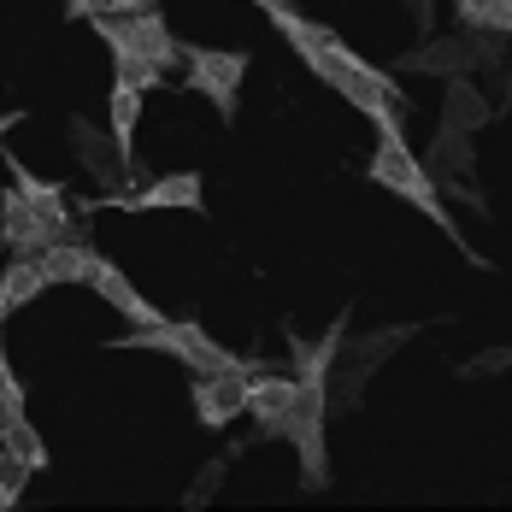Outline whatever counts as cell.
I'll return each instance as SVG.
<instances>
[{
    "instance_id": "e0dca14e",
    "label": "cell",
    "mask_w": 512,
    "mask_h": 512,
    "mask_svg": "<svg viewBox=\"0 0 512 512\" xmlns=\"http://www.w3.org/2000/svg\"><path fill=\"white\" fill-rule=\"evenodd\" d=\"M0 154H6V148H0ZM6 165H12V183H18V195H24V201H30V206H42L48 218H59L65 230H77V224H71V212H65V189H59V183L36 177V171H30L24 159H12V154H6Z\"/></svg>"
},
{
    "instance_id": "ac0fdd59",
    "label": "cell",
    "mask_w": 512,
    "mask_h": 512,
    "mask_svg": "<svg viewBox=\"0 0 512 512\" xmlns=\"http://www.w3.org/2000/svg\"><path fill=\"white\" fill-rule=\"evenodd\" d=\"M136 124H142V89L130 83H112V106H106V130L118 142V154L136 159Z\"/></svg>"
},
{
    "instance_id": "d6986e66",
    "label": "cell",
    "mask_w": 512,
    "mask_h": 512,
    "mask_svg": "<svg viewBox=\"0 0 512 512\" xmlns=\"http://www.w3.org/2000/svg\"><path fill=\"white\" fill-rule=\"evenodd\" d=\"M424 165H430V177H436V183H442V177H460V171H477L471 136H460V130H442V136L424 148Z\"/></svg>"
},
{
    "instance_id": "30bf717a",
    "label": "cell",
    "mask_w": 512,
    "mask_h": 512,
    "mask_svg": "<svg viewBox=\"0 0 512 512\" xmlns=\"http://www.w3.org/2000/svg\"><path fill=\"white\" fill-rule=\"evenodd\" d=\"M65 136H71V154H77V165L101 183L106 195H118V189H124V165H130V159L118 154L112 130H95L89 118H71V124H65Z\"/></svg>"
},
{
    "instance_id": "8fae6325",
    "label": "cell",
    "mask_w": 512,
    "mask_h": 512,
    "mask_svg": "<svg viewBox=\"0 0 512 512\" xmlns=\"http://www.w3.org/2000/svg\"><path fill=\"white\" fill-rule=\"evenodd\" d=\"M118 212H206V195H201V171H171V177H154L148 189L136 195H118Z\"/></svg>"
},
{
    "instance_id": "7c38bea8",
    "label": "cell",
    "mask_w": 512,
    "mask_h": 512,
    "mask_svg": "<svg viewBox=\"0 0 512 512\" xmlns=\"http://www.w3.org/2000/svg\"><path fill=\"white\" fill-rule=\"evenodd\" d=\"M489 118H495V101L471 83V71H460V77H442V130L477 136Z\"/></svg>"
},
{
    "instance_id": "7a4b0ae2",
    "label": "cell",
    "mask_w": 512,
    "mask_h": 512,
    "mask_svg": "<svg viewBox=\"0 0 512 512\" xmlns=\"http://www.w3.org/2000/svg\"><path fill=\"white\" fill-rule=\"evenodd\" d=\"M365 171H371V183H377L383 195H395V201H407L412 212H424V218H430V224H436L454 248H460V259H471L477 271H489V259L477 254V248L465 242V230L448 218V201H442V189H436L430 165L407 148V130H377V154H371V165H365Z\"/></svg>"
},
{
    "instance_id": "484cf974",
    "label": "cell",
    "mask_w": 512,
    "mask_h": 512,
    "mask_svg": "<svg viewBox=\"0 0 512 512\" xmlns=\"http://www.w3.org/2000/svg\"><path fill=\"white\" fill-rule=\"evenodd\" d=\"M224 471H230V460H206V465H201V483H195V495H189V507H206V501L218 495V483H224Z\"/></svg>"
},
{
    "instance_id": "44dd1931",
    "label": "cell",
    "mask_w": 512,
    "mask_h": 512,
    "mask_svg": "<svg viewBox=\"0 0 512 512\" xmlns=\"http://www.w3.org/2000/svg\"><path fill=\"white\" fill-rule=\"evenodd\" d=\"M465 30H501L512 36V0H454Z\"/></svg>"
},
{
    "instance_id": "8992f818",
    "label": "cell",
    "mask_w": 512,
    "mask_h": 512,
    "mask_svg": "<svg viewBox=\"0 0 512 512\" xmlns=\"http://www.w3.org/2000/svg\"><path fill=\"white\" fill-rule=\"evenodd\" d=\"M412 336V324H383V330H371V336H359L354 348H348V359H342V371H336V407L348 412L359 407V389H365V377L383 365V359H395L401 348H407Z\"/></svg>"
},
{
    "instance_id": "5b68a950",
    "label": "cell",
    "mask_w": 512,
    "mask_h": 512,
    "mask_svg": "<svg viewBox=\"0 0 512 512\" xmlns=\"http://www.w3.org/2000/svg\"><path fill=\"white\" fill-rule=\"evenodd\" d=\"M183 71H189V89L212 101V112L224 124H236V95H242V77H248V53L230 48H183Z\"/></svg>"
},
{
    "instance_id": "4316f807",
    "label": "cell",
    "mask_w": 512,
    "mask_h": 512,
    "mask_svg": "<svg viewBox=\"0 0 512 512\" xmlns=\"http://www.w3.org/2000/svg\"><path fill=\"white\" fill-rule=\"evenodd\" d=\"M407 6H412V18H418V24L430 30V12H436V0H407Z\"/></svg>"
},
{
    "instance_id": "cb8c5ba5",
    "label": "cell",
    "mask_w": 512,
    "mask_h": 512,
    "mask_svg": "<svg viewBox=\"0 0 512 512\" xmlns=\"http://www.w3.org/2000/svg\"><path fill=\"white\" fill-rule=\"evenodd\" d=\"M136 6H148V0H65L71 18H130Z\"/></svg>"
},
{
    "instance_id": "603a6c76",
    "label": "cell",
    "mask_w": 512,
    "mask_h": 512,
    "mask_svg": "<svg viewBox=\"0 0 512 512\" xmlns=\"http://www.w3.org/2000/svg\"><path fill=\"white\" fill-rule=\"evenodd\" d=\"M24 483H30V465L18 460L12 448H0V507H18Z\"/></svg>"
},
{
    "instance_id": "2e32d148",
    "label": "cell",
    "mask_w": 512,
    "mask_h": 512,
    "mask_svg": "<svg viewBox=\"0 0 512 512\" xmlns=\"http://www.w3.org/2000/svg\"><path fill=\"white\" fill-rule=\"evenodd\" d=\"M42 289H48V277H42V259H36V254H12L6 277H0V312L30 307Z\"/></svg>"
},
{
    "instance_id": "277c9868",
    "label": "cell",
    "mask_w": 512,
    "mask_h": 512,
    "mask_svg": "<svg viewBox=\"0 0 512 512\" xmlns=\"http://www.w3.org/2000/svg\"><path fill=\"white\" fill-rule=\"evenodd\" d=\"M324 430H330V383H301V407L289 418L283 442L295 448L307 489H324L330 483V442H324Z\"/></svg>"
},
{
    "instance_id": "52a82bcc",
    "label": "cell",
    "mask_w": 512,
    "mask_h": 512,
    "mask_svg": "<svg viewBox=\"0 0 512 512\" xmlns=\"http://www.w3.org/2000/svg\"><path fill=\"white\" fill-rule=\"evenodd\" d=\"M59 236H77V230H65V224L48 218L42 206H30L18 195V183H0V242H6L12 254H42Z\"/></svg>"
},
{
    "instance_id": "4fadbf2b",
    "label": "cell",
    "mask_w": 512,
    "mask_h": 512,
    "mask_svg": "<svg viewBox=\"0 0 512 512\" xmlns=\"http://www.w3.org/2000/svg\"><path fill=\"white\" fill-rule=\"evenodd\" d=\"M118 24H124V36H130V42H136L142 53H148L159 71L183 65V42L171 36V24H165V12H159L154 0H148V6H136V12H130V18H118Z\"/></svg>"
},
{
    "instance_id": "6da1fadb",
    "label": "cell",
    "mask_w": 512,
    "mask_h": 512,
    "mask_svg": "<svg viewBox=\"0 0 512 512\" xmlns=\"http://www.w3.org/2000/svg\"><path fill=\"white\" fill-rule=\"evenodd\" d=\"M254 6H265V18L283 30V42L301 53V65H307L312 77H324V83H330L348 106H359L377 130H407V95H401V83H395L389 71L365 65L330 24L295 12L289 0H254Z\"/></svg>"
},
{
    "instance_id": "9c48e42d",
    "label": "cell",
    "mask_w": 512,
    "mask_h": 512,
    "mask_svg": "<svg viewBox=\"0 0 512 512\" xmlns=\"http://www.w3.org/2000/svg\"><path fill=\"white\" fill-rule=\"evenodd\" d=\"M301 407V377L295 371H265V377H248V412H254L259 436H277L289 430V418Z\"/></svg>"
},
{
    "instance_id": "3957f363",
    "label": "cell",
    "mask_w": 512,
    "mask_h": 512,
    "mask_svg": "<svg viewBox=\"0 0 512 512\" xmlns=\"http://www.w3.org/2000/svg\"><path fill=\"white\" fill-rule=\"evenodd\" d=\"M112 348H148V354H165V359H177V365H189V371H224V365H242L230 348H218L201 324H189V318H154V324H136V336H118Z\"/></svg>"
},
{
    "instance_id": "d4e9b609",
    "label": "cell",
    "mask_w": 512,
    "mask_h": 512,
    "mask_svg": "<svg viewBox=\"0 0 512 512\" xmlns=\"http://www.w3.org/2000/svg\"><path fill=\"white\" fill-rule=\"evenodd\" d=\"M507 365H512V342H507V348H489V354H477V359H465L460 377H465V383H477V377H501Z\"/></svg>"
},
{
    "instance_id": "9a60e30c",
    "label": "cell",
    "mask_w": 512,
    "mask_h": 512,
    "mask_svg": "<svg viewBox=\"0 0 512 512\" xmlns=\"http://www.w3.org/2000/svg\"><path fill=\"white\" fill-rule=\"evenodd\" d=\"M36 259H42V277H48V289H53V283H89V271H95L101 254H95L83 236H59V242H48Z\"/></svg>"
},
{
    "instance_id": "7402d4cb",
    "label": "cell",
    "mask_w": 512,
    "mask_h": 512,
    "mask_svg": "<svg viewBox=\"0 0 512 512\" xmlns=\"http://www.w3.org/2000/svg\"><path fill=\"white\" fill-rule=\"evenodd\" d=\"M436 189H442V195H454V201H465L471 212H477V218H489V212H495V206H489V195H483V183H477V171H460V177H442Z\"/></svg>"
},
{
    "instance_id": "5bb4252c",
    "label": "cell",
    "mask_w": 512,
    "mask_h": 512,
    "mask_svg": "<svg viewBox=\"0 0 512 512\" xmlns=\"http://www.w3.org/2000/svg\"><path fill=\"white\" fill-rule=\"evenodd\" d=\"M89 289H95V295H101L112 312H124L130 324H154V318H159V312L148 307V295H142V289H136V283H130V277L112 265V259H95V271H89Z\"/></svg>"
},
{
    "instance_id": "ffe728a7",
    "label": "cell",
    "mask_w": 512,
    "mask_h": 512,
    "mask_svg": "<svg viewBox=\"0 0 512 512\" xmlns=\"http://www.w3.org/2000/svg\"><path fill=\"white\" fill-rule=\"evenodd\" d=\"M0 448H12V454L30 465V471H42V465H48V442L36 436L30 412H12V418H0Z\"/></svg>"
},
{
    "instance_id": "ba28073f",
    "label": "cell",
    "mask_w": 512,
    "mask_h": 512,
    "mask_svg": "<svg viewBox=\"0 0 512 512\" xmlns=\"http://www.w3.org/2000/svg\"><path fill=\"white\" fill-rule=\"evenodd\" d=\"M195 418L206 430H224L236 424V412H248V365H224V371H195Z\"/></svg>"
},
{
    "instance_id": "83f0119b",
    "label": "cell",
    "mask_w": 512,
    "mask_h": 512,
    "mask_svg": "<svg viewBox=\"0 0 512 512\" xmlns=\"http://www.w3.org/2000/svg\"><path fill=\"white\" fill-rule=\"evenodd\" d=\"M18 118H24V112H0V142L12 136V124H18Z\"/></svg>"
}]
</instances>
